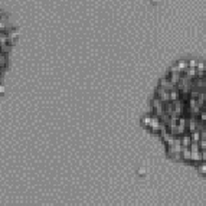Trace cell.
<instances>
[{
  "label": "cell",
  "instance_id": "obj_1",
  "mask_svg": "<svg viewBox=\"0 0 206 206\" xmlns=\"http://www.w3.org/2000/svg\"><path fill=\"white\" fill-rule=\"evenodd\" d=\"M12 39H13V33L10 30V26L6 17L1 16L0 13V88L4 76V71L7 67V55L12 49Z\"/></svg>",
  "mask_w": 206,
  "mask_h": 206
},
{
  "label": "cell",
  "instance_id": "obj_2",
  "mask_svg": "<svg viewBox=\"0 0 206 206\" xmlns=\"http://www.w3.org/2000/svg\"><path fill=\"white\" fill-rule=\"evenodd\" d=\"M161 103H167V101H170V95H169V91H166V89H163L161 86H157L156 88V95Z\"/></svg>",
  "mask_w": 206,
  "mask_h": 206
},
{
  "label": "cell",
  "instance_id": "obj_3",
  "mask_svg": "<svg viewBox=\"0 0 206 206\" xmlns=\"http://www.w3.org/2000/svg\"><path fill=\"white\" fill-rule=\"evenodd\" d=\"M205 74H206V62L198 61V65H196V78H203Z\"/></svg>",
  "mask_w": 206,
  "mask_h": 206
},
{
  "label": "cell",
  "instance_id": "obj_4",
  "mask_svg": "<svg viewBox=\"0 0 206 206\" xmlns=\"http://www.w3.org/2000/svg\"><path fill=\"white\" fill-rule=\"evenodd\" d=\"M159 86H161V88H163V89H166V91H172V89H174V88H176V86H174L172 82L169 81V78H167V76H163V78L160 79Z\"/></svg>",
  "mask_w": 206,
  "mask_h": 206
},
{
  "label": "cell",
  "instance_id": "obj_5",
  "mask_svg": "<svg viewBox=\"0 0 206 206\" xmlns=\"http://www.w3.org/2000/svg\"><path fill=\"white\" fill-rule=\"evenodd\" d=\"M174 67L179 69V72H180V74H185V71L188 69V61L180 59V61H177V62L174 64Z\"/></svg>",
  "mask_w": 206,
  "mask_h": 206
},
{
  "label": "cell",
  "instance_id": "obj_6",
  "mask_svg": "<svg viewBox=\"0 0 206 206\" xmlns=\"http://www.w3.org/2000/svg\"><path fill=\"white\" fill-rule=\"evenodd\" d=\"M180 144H182V147H190L192 140H190L189 134H183V136H180Z\"/></svg>",
  "mask_w": 206,
  "mask_h": 206
},
{
  "label": "cell",
  "instance_id": "obj_7",
  "mask_svg": "<svg viewBox=\"0 0 206 206\" xmlns=\"http://www.w3.org/2000/svg\"><path fill=\"white\" fill-rule=\"evenodd\" d=\"M169 95H170V101H177V100H180V92H179V89L177 88H174L172 91H169Z\"/></svg>",
  "mask_w": 206,
  "mask_h": 206
},
{
  "label": "cell",
  "instance_id": "obj_8",
  "mask_svg": "<svg viewBox=\"0 0 206 206\" xmlns=\"http://www.w3.org/2000/svg\"><path fill=\"white\" fill-rule=\"evenodd\" d=\"M190 136V140H192V143H199L200 141V131H192V133H189Z\"/></svg>",
  "mask_w": 206,
  "mask_h": 206
},
{
  "label": "cell",
  "instance_id": "obj_9",
  "mask_svg": "<svg viewBox=\"0 0 206 206\" xmlns=\"http://www.w3.org/2000/svg\"><path fill=\"white\" fill-rule=\"evenodd\" d=\"M183 75H186L189 79H193V78H196V68H188L185 71V74Z\"/></svg>",
  "mask_w": 206,
  "mask_h": 206
},
{
  "label": "cell",
  "instance_id": "obj_10",
  "mask_svg": "<svg viewBox=\"0 0 206 206\" xmlns=\"http://www.w3.org/2000/svg\"><path fill=\"white\" fill-rule=\"evenodd\" d=\"M182 156H183L185 160L190 161V149L189 147H183V149H182Z\"/></svg>",
  "mask_w": 206,
  "mask_h": 206
},
{
  "label": "cell",
  "instance_id": "obj_11",
  "mask_svg": "<svg viewBox=\"0 0 206 206\" xmlns=\"http://www.w3.org/2000/svg\"><path fill=\"white\" fill-rule=\"evenodd\" d=\"M199 120L203 121V122H206V111H205V110H202V111H200V114H199Z\"/></svg>",
  "mask_w": 206,
  "mask_h": 206
}]
</instances>
